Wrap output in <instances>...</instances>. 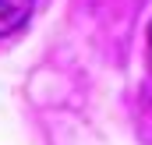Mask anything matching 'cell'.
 Segmentation results:
<instances>
[{"mask_svg": "<svg viewBox=\"0 0 152 145\" xmlns=\"http://www.w3.org/2000/svg\"><path fill=\"white\" fill-rule=\"evenodd\" d=\"M149 46H152V25H149Z\"/></svg>", "mask_w": 152, "mask_h": 145, "instance_id": "cell-2", "label": "cell"}, {"mask_svg": "<svg viewBox=\"0 0 152 145\" xmlns=\"http://www.w3.org/2000/svg\"><path fill=\"white\" fill-rule=\"evenodd\" d=\"M32 7H36V0H0V39L25 29L32 18Z\"/></svg>", "mask_w": 152, "mask_h": 145, "instance_id": "cell-1", "label": "cell"}]
</instances>
